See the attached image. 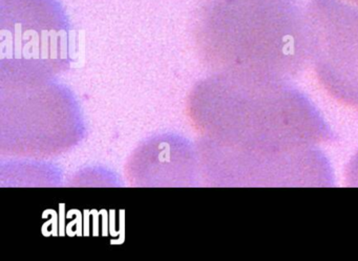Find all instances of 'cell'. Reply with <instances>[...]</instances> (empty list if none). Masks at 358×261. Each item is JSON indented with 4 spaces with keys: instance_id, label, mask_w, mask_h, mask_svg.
Here are the masks:
<instances>
[{
    "instance_id": "1",
    "label": "cell",
    "mask_w": 358,
    "mask_h": 261,
    "mask_svg": "<svg viewBox=\"0 0 358 261\" xmlns=\"http://www.w3.org/2000/svg\"><path fill=\"white\" fill-rule=\"evenodd\" d=\"M224 58L242 73L289 80L310 60L307 14L299 0H204Z\"/></svg>"
},
{
    "instance_id": "2",
    "label": "cell",
    "mask_w": 358,
    "mask_h": 261,
    "mask_svg": "<svg viewBox=\"0 0 358 261\" xmlns=\"http://www.w3.org/2000/svg\"><path fill=\"white\" fill-rule=\"evenodd\" d=\"M310 61L322 87L358 110V9L341 0H311Z\"/></svg>"
},
{
    "instance_id": "3",
    "label": "cell",
    "mask_w": 358,
    "mask_h": 261,
    "mask_svg": "<svg viewBox=\"0 0 358 261\" xmlns=\"http://www.w3.org/2000/svg\"><path fill=\"white\" fill-rule=\"evenodd\" d=\"M347 181L351 187H358V152L348 166Z\"/></svg>"
},
{
    "instance_id": "4",
    "label": "cell",
    "mask_w": 358,
    "mask_h": 261,
    "mask_svg": "<svg viewBox=\"0 0 358 261\" xmlns=\"http://www.w3.org/2000/svg\"><path fill=\"white\" fill-rule=\"evenodd\" d=\"M352 1H354V3H358V0H352Z\"/></svg>"
}]
</instances>
